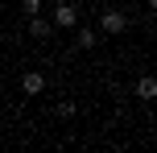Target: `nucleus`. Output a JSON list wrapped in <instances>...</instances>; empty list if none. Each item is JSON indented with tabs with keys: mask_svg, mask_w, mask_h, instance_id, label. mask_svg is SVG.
<instances>
[{
	"mask_svg": "<svg viewBox=\"0 0 157 153\" xmlns=\"http://www.w3.org/2000/svg\"><path fill=\"white\" fill-rule=\"evenodd\" d=\"M128 29V17L120 8H103L99 13V33H124Z\"/></svg>",
	"mask_w": 157,
	"mask_h": 153,
	"instance_id": "1",
	"label": "nucleus"
},
{
	"mask_svg": "<svg viewBox=\"0 0 157 153\" xmlns=\"http://www.w3.org/2000/svg\"><path fill=\"white\" fill-rule=\"evenodd\" d=\"M21 91L25 95H41V91H46V75L41 71H25L21 75Z\"/></svg>",
	"mask_w": 157,
	"mask_h": 153,
	"instance_id": "3",
	"label": "nucleus"
},
{
	"mask_svg": "<svg viewBox=\"0 0 157 153\" xmlns=\"http://www.w3.org/2000/svg\"><path fill=\"white\" fill-rule=\"evenodd\" d=\"M29 33H33V37H37V41H46L50 37V33H54V21H46V17H29Z\"/></svg>",
	"mask_w": 157,
	"mask_h": 153,
	"instance_id": "4",
	"label": "nucleus"
},
{
	"mask_svg": "<svg viewBox=\"0 0 157 153\" xmlns=\"http://www.w3.org/2000/svg\"><path fill=\"white\" fill-rule=\"evenodd\" d=\"M136 95H141V99H153V95H157V83H153V75H145V79L136 83Z\"/></svg>",
	"mask_w": 157,
	"mask_h": 153,
	"instance_id": "6",
	"label": "nucleus"
},
{
	"mask_svg": "<svg viewBox=\"0 0 157 153\" xmlns=\"http://www.w3.org/2000/svg\"><path fill=\"white\" fill-rule=\"evenodd\" d=\"M54 29H75L78 25V13H75V4H66V0H58V8H54Z\"/></svg>",
	"mask_w": 157,
	"mask_h": 153,
	"instance_id": "2",
	"label": "nucleus"
},
{
	"mask_svg": "<svg viewBox=\"0 0 157 153\" xmlns=\"http://www.w3.org/2000/svg\"><path fill=\"white\" fill-rule=\"evenodd\" d=\"M75 41H78V50H91L95 41H99V33L87 29V25H75Z\"/></svg>",
	"mask_w": 157,
	"mask_h": 153,
	"instance_id": "5",
	"label": "nucleus"
},
{
	"mask_svg": "<svg viewBox=\"0 0 157 153\" xmlns=\"http://www.w3.org/2000/svg\"><path fill=\"white\" fill-rule=\"evenodd\" d=\"M21 8H25L29 17H37V13H41V0H21Z\"/></svg>",
	"mask_w": 157,
	"mask_h": 153,
	"instance_id": "7",
	"label": "nucleus"
}]
</instances>
